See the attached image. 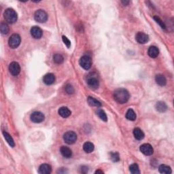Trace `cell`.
<instances>
[{
    "label": "cell",
    "instance_id": "obj_1",
    "mask_svg": "<svg viewBox=\"0 0 174 174\" xmlns=\"http://www.w3.org/2000/svg\"><path fill=\"white\" fill-rule=\"evenodd\" d=\"M129 92L125 88H119L114 92V98L119 103H127L129 99Z\"/></svg>",
    "mask_w": 174,
    "mask_h": 174
},
{
    "label": "cell",
    "instance_id": "obj_2",
    "mask_svg": "<svg viewBox=\"0 0 174 174\" xmlns=\"http://www.w3.org/2000/svg\"><path fill=\"white\" fill-rule=\"evenodd\" d=\"M3 16H4L5 20L9 23H14L16 22L18 19V15L14 10L12 8H8L5 10L3 13Z\"/></svg>",
    "mask_w": 174,
    "mask_h": 174
},
{
    "label": "cell",
    "instance_id": "obj_3",
    "mask_svg": "<svg viewBox=\"0 0 174 174\" xmlns=\"http://www.w3.org/2000/svg\"><path fill=\"white\" fill-rule=\"evenodd\" d=\"M34 18L37 22L40 23H45L48 19V14L44 10H38L34 14Z\"/></svg>",
    "mask_w": 174,
    "mask_h": 174
},
{
    "label": "cell",
    "instance_id": "obj_4",
    "mask_svg": "<svg viewBox=\"0 0 174 174\" xmlns=\"http://www.w3.org/2000/svg\"><path fill=\"white\" fill-rule=\"evenodd\" d=\"M80 65L85 70H88L91 67L92 65V60L91 58L88 56H83L80 58V61H79Z\"/></svg>",
    "mask_w": 174,
    "mask_h": 174
},
{
    "label": "cell",
    "instance_id": "obj_5",
    "mask_svg": "<svg viewBox=\"0 0 174 174\" xmlns=\"http://www.w3.org/2000/svg\"><path fill=\"white\" fill-rule=\"evenodd\" d=\"M21 36L18 34H14L12 35L10 38H9L8 44L10 47L12 48H16L21 44Z\"/></svg>",
    "mask_w": 174,
    "mask_h": 174
},
{
    "label": "cell",
    "instance_id": "obj_6",
    "mask_svg": "<svg viewBox=\"0 0 174 174\" xmlns=\"http://www.w3.org/2000/svg\"><path fill=\"white\" fill-rule=\"evenodd\" d=\"M63 140L67 144H73L76 142L77 135L73 131H67L63 135Z\"/></svg>",
    "mask_w": 174,
    "mask_h": 174
},
{
    "label": "cell",
    "instance_id": "obj_7",
    "mask_svg": "<svg viewBox=\"0 0 174 174\" xmlns=\"http://www.w3.org/2000/svg\"><path fill=\"white\" fill-rule=\"evenodd\" d=\"M86 82L88 87L93 90H95L97 88H98L99 86V82L97 78L94 76H88V79H87L86 80Z\"/></svg>",
    "mask_w": 174,
    "mask_h": 174
},
{
    "label": "cell",
    "instance_id": "obj_8",
    "mask_svg": "<svg viewBox=\"0 0 174 174\" xmlns=\"http://www.w3.org/2000/svg\"><path fill=\"white\" fill-rule=\"evenodd\" d=\"M31 121H32L33 123H40L44 121V115L40 112H34L30 116Z\"/></svg>",
    "mask_w": 174,
    "mask_h": 174
},
{
    "label": "cell",
    "instance_id": "obj_9",
    "mask_svg": "<svg viewBox=\"0 0 174 174\" xmlns=\"http://www.w3.org/2000/svg\"><path fill=\"white\" fill-rule=\"evenodd\" d=\"M9 71L12 76H18L21 71L20 65L17 62H12L9 65Z\"/></svg>",
    "mask_w": 174,
    "mask_h": 174
},
{
    "label": "cell",
    "instance_id": "obj_10",
    "mask_svg": "<svg viewBox=\"0 0 174 174\" xmlns=\"http://www.w3.org/2000/svg\"><path fill=\"white\" fill-rule=\"evenodd\" d=\"M140 151L142 152L144 155L150 156L153 154L154 150L152 146L149 144H144L140 146Z\"/></svg>",
    "mask_w": 174,
    "mask_h": 174
},
{
    "label": "cell",
    "instance_id": "obj_11",
    "mask_svg": "<svg viewBox=\"0 0 174 174\" xmlns=\"http://www.w3.org/2000/svg\"><path fill=\"white\" fill-rule=\"evenodd\" d=\"M135 40L138 43L144 44L148 42L149 36L144 32H138L135 36Z\"/></svg>",
    "mask_w": 174,
    "mask_h": 174
},
{
    "label": "cell",
    "instance_id": "obj_12",
    "mask_svg": "<svg viewBox=\"0 0 174 174\" xmlns=\"http://www.w3.org/2000/svg\"><path fill=\"white\" fill-rule=\"evenodd\" d=\"M31 34L35 39H40V38H42L43 33H42V30L39 27L34 26L31 29Z\"/></svg>",
    "mask_w": 174,
    "mask_h": 174
},
{
    "label": "cell",
    "instance_id": "obj_13",
    "mask_svg": "<svg viewBox=\"0 0 174 174\" xmlns=\"http://www.w3.org/2000/svg\"><path fill=\"white\" fill-rule=\"evenodd\" d=\"M43 81L46 85H51L55 82V76L53 73H49L46 74L43 78Z\"/></svg>",
    "mask_w": 174,
    "mask_h": 174
},
{
    "label": "cell",
    "instance_id": "obj_14",
    "mask_svg": "<svg viewBox=\"0 0 174 174\" xmlns=\"http://www.w3.org/2000/svg\"><path fill=\"white\" fill-rule=\"evenodd\" d=\"M51 166L48 164H42L39 167V173L41 174H49L51 173Z\"/></svg>",
    "mask_w": 174,
    "mask_h": 174
},
{
    "label": "cell",
    "instance_id": "obj_15",
    "mask_svg": "<svg viewBox=\"0 0 174 174\" xmlns=\"http://www.w3.org/2000/svg\"><path fill=\"white\" fill-rule=\"evenodd\" d=\"M60 152L65 158H69L72 156V151L70 148H69L67 146H61V149H60Z\"/></svg>",
    "mask_w": 174,
    "mask_h": 174
},
{
    "label": "cell",
    "instance_id": "obj_16",
    "mask_svg": "<svg viewBox=\"0 0 174 174\" xmlns=\"http://www.w3.org/2000/svg\"><path fill=\"white\" fill-rule=\"evenodd\" d=\"M148 54L151 58H156L159 54V51H158V48L154 46H152L148 48Z\"/></svg>",
    "mask_w": 174,
    "mask_h": 174
},
{
    "label": "cell",
    "instance_id": "obj_17",
    "mask_svg": "<svg viewBox=\"0 0 174 174\" xmlns=\"http://www.w3.org/2000/svg\"><path fill=\"white\" fill-rule=\"evenodd\" d=\"M71 111L66 107H61L59 110V114L63 118H67L71 115Z\"/></svg>",
    "mask_w": 174,
    "mask_h": 174
},
{
    "label": "cell",
    "instance_id": "obj_18",
    "mask_svg": "<svg viewBox=\"0 0 174 174\" xmlns=\"http://www.w3.org/2000/svg\"><path fill=\"white\" fill-rule=\"evenodd\" d=\"M155 80L156 84L159 85V86H163L166 84V82H167V80H166L165 77L162 74H158L156 75L155 77Z\"/></svg>",
    "mask_w": 174,
    "mask_h": 174
},
{
    "label": "cell",
    "instance_id": "obj_19",
    "mask_svg": "<svg viewBox=\"0 0 174 174\" xmlns=\"http://www.w3.org/2000/svg\"><path fill=\"white\" fill-rule=\"evenodd\" d=\"M133 135L138 140H142L144 138V133L140 128H135L133 130Z\"/></svg>",
    "mask_w": 174,
    "mask_h": 174
},
{
    "label": "cell",
    "instance_id": "obj_20",
    "mask_svg": "<svg viewBox=\"0 0 174 174\" xmlns=\"http://www.w3.org/2000/svg\"><path fill=\"white\" fill-rule=\"evenodd\" d=\"M94 144L91 142H87L84 143V145H83V150H84V152H86V153H90V152H92L94 150Z\"/></svg>",
    "mask_w": 174,
    "mask_h": 174
},
{
    "label": "cell",
    "instance_id": "obj_21",
    "mask_svg": "<svg viewBox=\"0 0 174 174\" xmlns=\"http://www.w3.org/2000/svg\"><path fill=\"white\" fill-rule=\"evenodd\" d=\"M156 109L157 111L160 112H164L166 110H167V106L166 105L165 103H164L163 101H158L156 103Z\"/></svg>",
    "mask_w": 174,
    "mask_h": 174
},
{
    "label": "cell",
    "instance_id": "obj_22",
    "mask_svg": "<svg viewBox=\"0 0 174 174\" xmlns=\"http://www.w3.org/2000/svg\"><path fill=\"white\" fill-rule=\"evenodd\" d=\"M87 101H88V104L91 106H95V107H101V102L99 101L94 97H88L87 99Z\"/></svg>",
    "mask_w": 174,
    "mask_h": 174
},
{
    "label": "cell",
    "instance_id": "obj_23",
    "mask_svg": "<svg viewBox=\"0 0 174 174\" xmlns=\"http://www.w3.org/2000/svg\"><path fill=\"white\" fill-rule=\"evenodd\" d=\"M3 137H4L5 141L8 142V144L11 147H14L15 146V144H14V140H13L12 138L11 135H10L8 133L5 132V131H3Z\"/></svg>",
    "mask_w": 174,
    "mask_h": 174
},
{
    "label": "cell",
    "instance_id": "obj_24",
    "mask_svg": "<svg viewBox=\"0 0 174 174\" xmlns=\"http://www.w3.org/2000/svg\"><path fill=\"white\" fill-rule=\"evenodd\" d=\"M158 171H159L160 173H166V174L171 173L172 172L171 167L166 165H160L159 167H158Z\"/></svg>",
    "mask_w": 174,
    "mask_h": 174
},
{
    "label": "cell",
    "instance_id": "obj_25",
    "mask_svg": "<svg viewBox=\"0 0 174 174\" xmlns=\"http://www.w3.org/2000/svg\"><path fill=\"white\" fill-rule=\"evenodd\" d=\"M126 118L129 121H134L136 119V114H135V112L132 109H129L128 111L127 112Z\"/></svg>",
    "mask_w": 174,
    "mask_h": 174
},
{
    "label": "cell",
    "instance_id": "obj_26",
    "mask_svg": "<svg viewBox=\"0 0 174 174\" xmlns=\"http://www.w3.org/2000/svg\"><path fill=\"white\" fill-rule=\"evenodd\" d=\"M96 113H97V114L98 116L99 117L100 119H101L103 121L106 122L108 121L107 115H106L105 112L103 111V110L97 109V111H96Z\"/></svg>",
    "mask_w": 174,
    "mask_h": 174
},
{
    "label": "cell",
    "instance_id": "obj_27",
    "mask_svg": "<svg viewBox=\"0 0 174 174\" xmlns=\"http://www.w3.org/2000/svg\"><path fill=\"white\" fill-rule=\"evenodd\" d=\"M9 27L6 23H1L0 24V31L2 35H6L9 33Z\"/></svg>",
    "mask_w": 174,
    "mask_h": 174
},
{
    "label": "cell",
    "instance_id": "obj_28",
    "mask_svg": "<svg viewBox=\"0 0 174 174\" xmlns=\"http://www.w3.org/2000/svg\"><path fill=\"white\" fill-rule=\"evenodd\" d=\"M64 61V58L60 54H55L53 55V61L57 64H61Z\"/></svg>",
    "mask_w": 174,
    "mask_h": 174
},
{
    "label": "cell",
    "instance_id": "obj_29",
    "mask_svg": "<svg viewBox=\"0 0 174 174\" xmlns=\"http://www.w3.org/2000/svg\"><path fill=\"white\" fill-rule=\"evenodd\" d=\"M129 171H130L131 173L133 174L140 173V169H139L138 165H137L136 163L132 164V165H130V167H129Z\"/></svg>",
    "mask_w": 174,
    "mask_h": 174
},
{
    "label": "cell",
    "instance_id": "obj_30",
    "mask_svg": "<svg viewBox=\"0 0 174 174\" xmlns=\"http://www.w3.org/2000/svg\"><path fill=\"white\" fill-rule=\"evenodd\" d=\"M110 158L113 162H118L120 160V156L118 152H111L110 153Z\"/></svg>",
    "mask_w": 174,
    "mask_h": 174
},
{
    "label": "cell",
    "instance_id": "obj_31",
    "mask_svg": "<svg viewBox=\"0 0 174 174\" xmlns=\"http://www.w3.org/2000/svg\"><path fill=\"white\" fill-rule=\"evenodd\" d=\"M154 21H155L157 23L160 27H161V28L163 29H166V26L165 25L164 23L162 21V20L159 18V17H158L157 16H154Z\"/></svg>",
    "mask_w": 174,
    "mask_h": 174
},
{
    "label": "cell",
    "instance_id": "obj_32",
    "mask_svg": "<svg viewBox=\"0 0 174 174\" xmlns=\"http://www.w3.org/2000/svg\"><path fill=\"white\" fill-rule=\"evenodd\" d=\"M65 91L69 95L73 94L74 92V88L71 84H67L66 86H65Z\"/></svg>",
    "mask_w": 174,
    "mask_h": 174
},
{
    "label": "cell",
    "instance_id": "obj_33",
    "mask_svg": "<svg viewBox=\"0 0 174 174\" xmlns=\"http://www.w3.org/2000/svg\"><path fill=\"white\" fill-rule=\"evenodd\" d=\"M62 39H63V42H64L65 46H66L67 48L70 47V46H71V42L69 41V40L67 38V37L63 36V37H62Z\"/></svg>",
    "mask_w": 174,
    "mask_h": 174
},
{
    "label": "cell",
    "instance_id": "obj_34",
    "mask_svg": "<svg viewBox=\"0 0 174 174\" xmlns=\"http://www.w3.org/2000/svg\"><path fill=\"white\" fill-rule=\"evenodd\" d=\"M80 172L82 173H86L88 172V167L86 166H82L80 168Z\"/></svg>",
    "mask_w": 174,
    "mask_h": 174
},
{
    "label": "cell",
    "instance_id": "obj_35",
    "mask_svg": "<svg viewBox=\"0 0 174 174\" xmlns=\"http://www.w3.org/2000/svg\"><path fill=\"white\" fill-rule=\"evenodd\" d=\"M122 3H123L124 5H127L129 3V1H122Z\"/></svg>",
    "mask_w": 174,
    "mask_h": 174
},
{
    "label": "cell",
    "instance_id": "obj_36",
    "mask_svg": "<svg viewBox=\"0 0 174 174\" xmlns=\"http://www.w3.org/2000/svg\"><path fill=\"white\" fill-rule=\"evenodd\" d=\"M95 173H103V171H101V170H97Z\"/></svg>",
    "mask_w": 174,
    "mask_h": 174
}]
</instances>
